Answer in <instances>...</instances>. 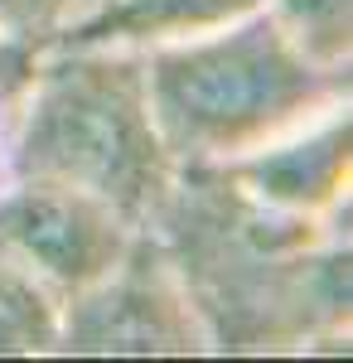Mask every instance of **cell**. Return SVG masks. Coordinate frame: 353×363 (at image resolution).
I'll return each instance as SVG.
<instances>
[{"label":"cell","instance_id":"6da1fadb","mask_svg":"<svg viewBox=\"0 0 353 363\" xmlns=\"http://www.w3.org/2000/svg\"><path fill=\"white\" fill-rule=\"evenodd\" d=\"M145 58V97L174 169L232 165L349 102V68L320 63L257 5Z\"/></svg>","mask_w":353,"mask_h":363},{"label":"cell","instance_id":"7a4b0ae2","mask_svg":"<svg viewBox=\"0 0 353 363\" xmlns=\"http://www.w3.org/2000/svg\"><path fill=\"white\" fill-rule=\"evenodd\" d=\"M5 174H44L150 223L174 189L145 97V58L131 49H39L5 126Z\"/></svg>","mask_w":353,"mask_h":363},{"label":"cell","instance_id":"3957f363","mask_svg":"<svg viewBox=\"0 0 353 363\" xmlns=\"http://www.w3.org/2000/svg\"><path fill=\"white\" fill-rule=\"evenodd\" d=\"M208 330L174 257L140 228L121 262L58 306L54 354H208Z\"/></svg>","mask_w":353,"mask_h":363},{"label":"cell","instance_id":"277c9868","mask_svg":"<svg viewBox=\"0 0 353 363\" xmlns=\"http://www.w3.org/2000/svg\"><path fill=\"white\" fill-rule=\"evenodd\" d=\"M140 223L116 213L107 199L44 174L0 179V247L39 281L58 306L111 272Z\"/></svg>","mask_w":353,"mask_h":363},{"label":"cell","instance_id":"5b68a950","mask_svg":"<svg viewBox=\"0 0 353 363\" xmlns=\"http://www.w3.org/2000/svg\"><path fill=\"white\" fill-rule=\"evenodd\" d=\"M218 174L257 208L281 218H310L329 223L349 213V179H353V112L349 102L320 112L286 136L267 140Z\"/></svg>","mask_w":353,"mask_h":363},{"label":"cell","instance_id":"8992f818","mask_svg":"<svg viewBox=\"0 0 353 363\" xmlns=\"http://www.w3.org/2000/svg\"><path fill=\"white\" fill-rule=\"evenodd\" d=\"M262 0H92L78 20L54 34V44H87V49H131L150 54L174 39H194L218 25L252 15ZM49 44V49H54Z\"/></svg>","mask_w":353,"mask_h":363},{"label":"cell","instance_id":"52a82bcc","mask_svg":"<svg viewBox=\"0 0 353 363\" xmlns=\"http://www.w3.org/2000/svg\"><path fill=\"white\" fill-rule=\"evenodd\" d=\"M58 301L0 247V359L15 354H54Z\"/></svg>","mask_w":353,"mask_h":363},{"label":"cell","instance_id":"ba28073f","mask_svg":"<svg viewBox=\"0 0 353 363\" xmlns=\"http://www.w3.org/2000/svg\"><path fill=\"white\" fill-rule=\"evenodd\" d=\"M262 10L305 54L334 68H353V0H262Z\"/></svg>","mask_w":353,"mask_h":363},{"label":"cell","instance_id":"9c48e42d","mask_svg":"<svg viewBox=\"0 0 353 363\" xmlns=\"http://www.w3.org/2000/svg\"><path fill=\"white\" fill-rule=\"evenodd\" d=\"M92 0H0V25L29 39L34 49H49L68 20H78Z\"/></svg>","mask_w":353,"mask_h":363},{"label":"cell","instance_id":"30bf717a","mask_svg":"<svg viewBox=\"0 0 353 363\" xmlns=\"http://www.w3.org/2000/svg\"><path fill=\"white\" fill-rule=\"evenodd\" d=\"M34 63H39V49L0 25V116H5V121L15 112V102H20V92H25Z\"/></svg>","mask_w":353,"mask_h":363}]
</instances>
